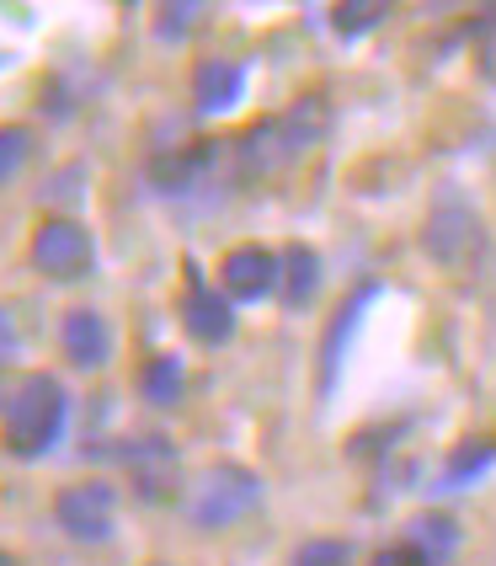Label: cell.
<instances>
[{"label":"cell","instance_id":"4fadbf2b","mask_svg":"<svg viewBox=\"0 0 496 566\" xmlns=\"http://www.w3.org/2000/svg\"><path fill=\"white\" fill-rule=\"evenodd\" d=\"M278 124H283V139H288V156H305V150H315V145L326 139L331 107H326V96H299Z\"/></svg>","mask_w":496,"mask_h":566},{"label":"cell","instance_id":"7402d4cb","mask_svg":"<svg viewBox=\"0 0 496 566\" xmlns=\"http://www.w3.org/2000/svg\"><path fill=\"white\" fill-rule=\"evenodd\" d=\"M469 38H475V64H481V75L496 81V11H486V17L469 28Z\"/></svg>","mask_w":496,"mask_h":566},{"label":"cell","instance_id":"2e32d148","mask_svg":"<svg viewBox=\"0 0 496 566\" xmlns=\"http://www.w3.org/2000/svg\"><path fill=\"white\" fill-rule=\"evenodd\" d=\"M411 545L433 566H443L460 551V530H454V518H443V513H422V518H411Z\"/></svg>","mask_w":496,"mask_h":566},{"label":"cell","instance_id":"603a6c76","mask_svg":"<svg viewBox=\"0 0 496 566\" xmlns=\"http://www.w3.org/2000/svg\"><path fill=\"white\" fill-rule=\"evenodd\" d=\"M203 17V6L198 0H187V6H160V17H156V32L171 43V38H187V28Z\"/></svg>","mask_w":496,"mask_h":566},{"label":"cell","instance_id":"ba28073f","mask_svg":"<svg viewBox=\"0 0 496 566\" xmlns=\"http://www.w3.org/2000/svg\"><path fill=\"white\" fill-rule=\"evenodd\" d=\"M182 326L192 343L203 347H219L235 337V300L230 294H219V289H209L203 283V268L198 262H187V294H182Z\"/></svg>","mask_w":496,"mask_h":566},{"label":"cell","instance_id":"3957f363","mask_svg":"<svg viewBox=\"0 0 496 566\" xmlns=\"http://www.w3.org/2000/svg\"><path fill=\"white\" fill-rule=\"evenodd\" d=\"M262 507V475L246 471V465H209L192 486V524L198 530H230Z\"/></svg>","mask_w":496,"mask_h":566},{"label":"cell","instance_id":"6da1fadb","mask_svg":"<svg viewBox=\"0 0 496 566\" xmlns=\"http://www.w3.org/2000/svg\"><path fill=\"white\" fill-rule=\"evenodd\" d=\"M64 428H70V396L54 375L28 369L0 385V439L11 454L38 460V454L60 449Z\"/></svg>","mask_w":496,"mask_h":566},{"label":"cell","instance_id":"ac0fdd59","mask_svg":"<svg viewBox=\"0 0 496 566\" xmlns=\"http://www.w3.org/2000/svg\"><path fill=\"white\" fill-rule=\"evenodd\" d=\"M496 465V443H460L454 454H448V465H443V486H469L475 475H486Z\"/></svg>","mask_w":496,"mask_h":566},{"label":"cell","instance_id":"5b68a950","mask_svg":"<svg viewBox=\"0 0 496 566\" xmlns=\"http://www.w3.org/2000/svg\"><path fill=\"white\" fill-rule=\"evenodd\" d=\"M32 268L54 283H75L96 268V241L81 220H43L32 230Z\"/></svg>","mask_w":496,"mask_h":566},{"label":"cell","instance_id":"ffe728a7","mask_svg":"<svg viewBox=\"0 0 496 566\" xmlns=\"http://www.w3.org/2000/svg\"><path fill=\"white\" fill-rule=\"evenodd\" d=\"M28 156H32V128H22V124L0 128V188L22 177Z\"/></svg>","mask_w":496,"mask_h":566},{"label":"cell","instance_id":"30bf717a","mask_svg":"<svg viewBox=\"0 0 496 566\" xmlns=\"http://www.w3.org/2000/svg\"><path fill=\"white\" fill-rule=\"evenodd\" d=\"M288 139H283V124L278 118H262V124H251L241 139H235V177L241 182H262V177H273L278 166H288Z\"/></svg>","mask_w":496,"mask_h":566},{"label":"cell","instance_id":"9c48e42d","mask_svg":"<svg viewBox=\"0 0 496 566\" xmlns=\"http://www.w3.org/2000/svg\"><path fill=\"white\" fill-rule=\"evenodd\" d=\"M219 283H224V294H230L235 305H251V300L273 294L283 283V252L235 247V252H224V262H219Z\"/></svg>","mask_w":496,"mask_h":566},{"label":"cell","instance_id":"277c9868","mask_svg":"<svg viewBox=\"0 0 496 566\" xmlns=\"http://www.w3.org/2000/svg\"><path fill=\"white\" fill-rule=\"evenodd\" d=\"M118 460H124L128 481H134V497L145 503H171L182 492V454L166 433H139V439L118 443Z\"/></svg>","mask_w":496,"mask_h":566},{"label":"cell","instance_id":"44dd1931","mask_svg":"<svg viewBox=\"0 0 496 566\" xmlns=\"http://www.w3.org/2000/svg\"><path fill=\"white\" fill-rule=\"evenodd\" d=\"M294 566H352V545L347 539H310L294 551Z\"/></svg>","mask_w":496,"mask_h":566},{"label":"cell","instance_id":"d6986e66","mask_svg":"<svg viewBox=\"0 0 496 566\" xmlns=\"http://www.w3.org/2000/svg\"><path fill=\"white\" fill-rule=\"evenodd\" d=\"M384 17H390L384 0H341V6H331V28H337L341 38H363V32H373Z\"/></svg>","mask_w":496,"mask_h":566},{"label":"cell","instance_id":"8fae6325","mask_svg":"<svg viewBox=\"0 0 496 566\" xmlns=\"http://www.w3.org/2000/svg\"><path fill=\"white\" fill-rule=\"evenodd\" d=\"M60 343H64V353H70L75 369H102V364L113 358V326H107L92 305H81V311L64 315Z\"/></svg>","mask_w":496,"mask_h":566},{"label":"cell","instance_id":"484cf974","mask_svg":"<svg viewBox=\"0 0 496 566\" xmlns=\"http://www.w3.org/2000/svg\"><path fill=\"white\" fill-rule=\"evenodd\" d=\"M0 566H17V562H11V556H6V551H0Z\"/></svg>","mask_w":496,"mask_h":566},{"label":"cell","instance_id":"5bb4252c","mask_svg":"<svg viewBox=\"0 0 496 566\" xmlns=\"http://www.w3.org/2000/svg\"><path fill=\"white\" fill-rule=\"evenodd\" d=\"M315 289H320V256L294 241V247L283 252V283H278L283 305H288V311H305L315 300Z\"/></svg>","mask_w":496,"mask_h":566},{"label":"cell","instance_id":"8992f818","mask_svg":"<svg viewBox=\"0 0 496 566\" xmlns=\"http://www.w3.org/2000/svg\"><path fill=\"white\" fill-rule=\"evenodd\" d=\"M219 166L235 171V145H219V139H198L192 150H166V156L150 160V182L166 198H187L198 192L203 182H214Z\"/></svg>","mask_w":496,"mask_h":566},{"label":"cell","instance_id":"9a60e30c","mask_svg":"<svg viewBox=\"0 0 496 566\" xmlns=\"http://www.w3.org/2000/svg\"><path fill=\"white\" fill-rule=\"evenodd\" d=\"M182 364H177V353H160V358H150L145 364V375H139V390H145V401L150 407H177L182 401Z\"/></svg>","mask_w":496,"mask_h":566},{"label":"cell","instance_id":"cb8c5ba5","mask_svg":"<svg viewBox=\"0 0 496 566\" xmlns=\"http://www.w3.org/2000/svg\"><path fill=\"white\" fill-rule=\"evenodd\" d=\"M373 566H433L411 539H401V545H384L379 556H373Z\"/></svg>","mask_w":496,"mask_h":566},{"label":"cell","instance_id":"d4e9b609","mask_svg":"<svg viewBox=\"0 0 496 566\" xmlns=\"http://www.w3.org/2000/svg\"><path fill=\"white\" fill-rule=\"evenodd\" d=\"M17 347H22V337H17V321L0 311V369H6V364L17 358Z\"/></svg>","mask_w":496,"mask_h":566},{"label":"cell","instance_id":"52a82bcc","mask_svg":"<svg viewBox=\"0 0 496 566\" xmlns=\"http://www.w3.org/2000/svg\"><path fill=\"white\" fill-rule=\"evenodd\" d=\"M113 507H118V492L107 481H81L54 497V524L81 545H102L113 539Z\"/></svg>","mask_w":496,"mask_h":566},{"label":"cell","instance_id":"e0dca14e","mask_svg":"<svg viewBox=\"0 0 496 566\" xmlns=\"http://www.w3.org/2000/svg\"><path fill=\"white\" fill-rule=\"evenodd\" d=\"M373 294H379L373 283H369V289H363V294H352V300L341 305V315H337V321H331V332H326V375H320V385H326V390H331V379H337V364H341V343H347V332L358 326V311L369 305Z\"/></svg>","mask_w":496,"mask_h":566},{"label":"cell","instance_id":"7c38bea8","mask_svg":"<svg viewBox=\"0 0 496 566\" xmlns=\"http://www.w3.org/2000/svg\"><path fill=\"white\" fill-rule=\"evenodd\" d=\"M246 96V70L230 60H203L198 70H192V107L198 113H230L235 102Z\"/></svg>","mask_w":496,"mask_h":566},{"label":"cell","instance_id":"7a4b0ae2","mask_svg":"<svg viewBox=\"0 0 496 566\" xmlns=\"http://www.w3.org/2000/svg\"><path fill=\"white\" fill-rule=\"evenodd\" d=\"M486 224L475 214V203H469L465 192H443L433 209H428V224H422V252L433 256L437 268H454V273H465V268H481V256H486Z\"/></svg>","mask_w":496,"mask_h":566}]
</instances>
